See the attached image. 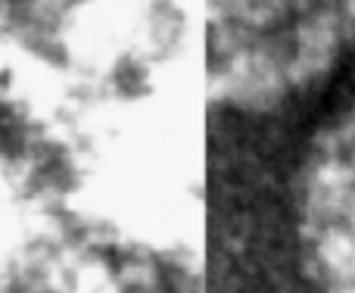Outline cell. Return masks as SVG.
Segmentation results:
<instances>
[{
  "label": "cell",
  "mask_w": 355,
  "mask_h": 293,
  "mask_svg": "<svg viewBox=\"0 0 355 293\" xmlns=\"http://www.w3.org/2000/svg\"><path fill=\"white\" fill-rule=\"evenodd\" d=\"M306 240L331 293H355V116L315 156Z\"/></svg>",
  "instance_id": "6da1fadb"
}]
</instances>
